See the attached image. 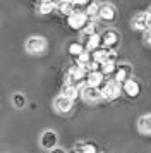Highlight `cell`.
I'll list each match as a JSON object with an SVG mask.
<instances>
[{
	"label": "cell",
	"mask_w": 151,
	"mask_h": 153,
	"mask_svg": "<svg viewBox=\"0 0 151 153\" xmlns=\"http://www.w3.org/2000/svg\"><path fill=\"white\" fill-rule=\"evenodd\" d=\"M45 48H47V42L41 36H33L26 43V50L29 53H41V52H45Z\"/></svg>",
	"instance_id": "obj_1"
},
{
	"label": "cell",
	"mask_w": 151,
	"mask_h": 153,
	"mask_svg": "<svg viewBox=\"0 0 151 153\" xmlns=\"http://www.w3.org/2000/svg\"><path fill=\"white\" fill-rule=\"evenodd\" d=\"M118 95H120V84L117 83L115 79H113V81H108V83H105V86L101 88V97L107 98V100L117 98Z\"/></svg>",
	"instance_id": "obj_2"
},
{
	"label": "cell",
	"mask_w": 151,
	"mask_h": 153,
	"mask_svg": "<svg viewBox=\"0 0 151 153\" xmlns=\"http://www.w3.org/2000/svg\"><path fill=\"white\" fill-rule=\"evenodd\" d=\"M101 40H103V47L105 48H115L118 45V33L113 31V29H107L105 33L101 35Z\"/></svg>",
	"instance_id": "obj_3"
},
{
	"label": "cell",
	"mask_w": 151,
	"mask_h": 153,
	"mask_svg": "<svg viewBox=\"0 0 151 153\" xmlns=\"http://www.w3.org/2000/svg\"><path fill=\"white\" fill-rule=\"evenodd\" d=\"M81 97L84 102H96L98 98H101V90L100 88H95V86H84L81 91Z\"/></svg>",
	"instance_id": "obj_4"
},
{
	"label": "cell",
	"mask_w": 151,
	"mask_h": 153,
	"mask_svg": "<svg viewBox=\"0 0 151 153\" xmlns=\"http://www.w3.org/2000/svg\"><path fill=\"white\" fill-rule=\"evenodd\" d=\"M130 74H132V69H130L129 64H120V65H117V71H115V81L118 84L125 83V81L130 79Z\"/></svg>",
	"instance_id": "obj_5"
},
{
	"label": "cell",
	"mask_w": 151,
	"mask_h": 153,
	"mask_svg": "<svg viewBox=\"0 0 151 153\" xmlns=\"http://www.w3.org/2000/svg\"><path fill=\"white\" fill-rule=\"evenodd\" d=\"M72 103H74V100H70V98L64 97V95H60V97L55 98V108H57V112H60V114H67L70 108H72Z\"/></svg>",
	"instance_id": "obj_6"
},
{
	"label": "cell",
	"mask_w": 151,
	"mask_h": 153,
	"mask_svg": "<svg viewBox=\"0 0 151 153\" xmlns=\"http://www.w3.org/2000/svg\"><path fill=\"white\" fill-rule=\"evenodd\" d=\"M88 16H86V12H82V14H72L70 17H69V26L74 29H82L86 24H88Z\"/></svg>",
	"instance_id": "obj_7"
},
{
	"label": "cell",
	"mask_w": 151,
	"mask_h": 153,
	"mask_svg": "<svg viewBox=\"0 0 151 153\" xmlns=\"http://www.w3.org/2000/svg\"><path fill=\"white\" fill-rule=\"evenodd\" d=\"M41 146L43 148H47V150H55V145H57V134L53 131H45L41 134Z\"/></svg>",
	"instance_id": "obj_8"
},
{
	"label": "cell",
	"mask_w": 151,
	"mask_h": 153,
	"mask_svg": "<svg viewBox=\"0 0 151 153\" xmlns=\"http://www.w3.org/2000/svg\"><path fill=\"white\" fill-rule=\"evenodd\" d=\"M86 84H88V86H95V88H100V90H101L103 86H105V74H103L101 71H98V72H89Z\"/></svg>",
	"instance_id": "obj_9"
},
{
	"label": "cell",
	"mask_w": 151,
	"mask_h": 153,
	"mask_svg": "<svg viewBox=\"0 0 151 153\" xmlns=\"http://www.w3.org/2000/svg\"><path fill=\"white\" fill-rule=\"evenodd\" d=\"M132 26L136 29H141V31H148L150 29V14H139V16H136L134 17V21H132Z\"/></svg>",
	"instance_id": "obj_10"
},
{
	"label": "cell",
	"mask_w": 151,
	"mask_h": 153,
	"mask_svg": "<svg viewBox=\"0 0 151 153\" xmlns=\"http://www.w3.org/2000/svg\"><path fill=\"white\" fill-rule=\"evenodd\" d=\"M100 19L103 21H113L115 19V9L112 7L110 4H101L100 5V14H98Z\"/></svg>",
	"instance_id": "obj_11"
},
{
	"label": "cell",
	"mask_w": 151,
	"mask_h": 153,
	"mask_svg": "<svg viewBox=\"0 0 151 153\" xmlns=\"http://www.w3.org/2000/svg\"><path fill=\"white\" fill-rule=\"evenodd\" d=\"M124 91L129 95L130 98H134L139 95V91H141V88H139V83L137 81H134V79H129V81H125L124 83Z\"/></svg>",
	"instance_id": "obj_12"
},
{
	"label": "cell",
	"mask_w": 151,
	"mask_h": 153,
	"mask_svg": "<svg viewBox=\"0 0 151 153\" xmlns=\"http://www.w3.org/2000/svg\"><path fill=\"white\" fill-rule=\"evenodd\" d=\"M108 55H110V50L108 48H100V50H96V52L91 53L93 62L100 64V65H103L105 62H108Z\"/></svg>",
	"instance_id": "obj_13"
},
{
	"label": "cell",
	"mask_w": 151,
	"mask_h": 153,
	"mask_svg": "<svg viewBox=\"0 0 151 153\" xmlns=\"http://www.w3.org/2000/svg\"><path fill=\"white\" fill-rule=\"evenodd\" d=\"M101 43H103L101 35L96 33V35H93V36L88 38V45H86V47H88V50L93 53V52H96V50H100V45H101Z\"/></svg>",
	"instance_id": "obj_14"
},
{
	"label": "cell",
	"mask_w": 151,
	"mask_h": 153,
	"mask_svg": "<svg viewBox=\"0 0 151 153\" xmlns=\"http://www.w3.org/2000/svg\"><path fill=\"white\" fill-rule=\"evenodd\" d=\"M137 127H139V131H141V132L150 134V132H151V114H150V115H144V117L139 119Z\"/></svg>",
	"instance_id": "obj_15"
},
{
	"label": "cell",
	"mask_w": 151,
	"mask_h": 153,
	"mask_svg": "<svg viewBox=\"0 0 151 153\" xmlns=\"http://www.w3.org/2000/svg\"><path fill=\"white\" fill-rule=\"evenodd\" d=\"M62 95L64 97H67V98H70V100H76L77 98V95H81V91L79 90H76L74 86H70V84H64V90H62Z\"/></svg>",
	"instance_id": "obj_16"
},
{
	"label": "cell",
	"mask_w": 151,
	"mask_h": 153,
	"mask_svg": "<svg viewBox=\"0 0 151 153\" xmlns=\"http://www.w3.org/2000/svg\"><path fill=\"white\" fill-rule=\"evenodd\" d=\"M91 62H93V57H91L89 52H84V53H81V55L77 57V65H81V67H86L88 69Z\"/></svg>",
	"instance_id": "obj_17"
},
{
	"label": "cell",
	"mask_w": 151,
	"mask_h": 153,
	"mask_svg": "<svg viewBox=\"0 0 151 153\" xmlns=\"http://www.w3.org/2000/svg\"><path fill=\"white\" fill-rule=\"evenodd\" d=\"M55 7H57L55 2H48V0H45V2H41L40 4V12L41 14H48V12H52Z\"/></svg>",
	"instance_id": "obj_18"
},
{
	"label": "cell",
	"mask_w": 151,
	"mask_h": 153,
	"mask_svg": "<svg viewBox=\"0 0 151 153\" xmlns=\"http://www.w3.org/2000/svg\"><path fill=\"white\" fill-rule=\"evenodd\" d=\"M98 14H100V5L95 4V2H91V4H89V7L86 9V16H88L89 19H93V17H96Z\"/></svg>",
	"instance_id": "obj_19"
},
{
	"label": "cell",
	"mask_w": 151,
	"mask_h": 153,
	"mask_svg": "<svg viewBox=\"0 0 151 153\" xmlns=\"http://www.w3.org/2000/svg\"><path fill=\"white\" fill-rule=\"evenodd\" d=\"M69 52H70L72 55L79 57L81 53H84V48H82L81 43H70V45H69Z\"/></svg>",
	"instance_id": "obj_20"
},
{
	"label": "cell",
	"mask_w": 151,
	"mask_h": 153,
	"mask_svg": "<svg viewBox=\"0 0 151 153\" xmlns=\"http://www.w3.org/2000/svg\"><path fill=\"white\" fill-rule=\"evenodd\" d=\"M115 71H117V64L115 62H110L108 60V62H105L101 65V72L103 74H112V72H115Z\"/></svg>",
	"instance_id": "obj_21"
},
{
	"label": "cell",
	"mask_w": 151,
	"mask_h": 153,
	"mask_svg": "<svg viewBox=\"0 0 151 153\" xmlns=\"http://www.w3.org/2000/svg\"><path fill=\"white\" fill-rule=\"evenodd\" d=\"M82 153H96V146L95 145H84L82 148H79Z\"/></svg>",
	"instance_id": "obj_22"
},
{
	"label": "cell",
	"mask_w": 151,
	"mask_h": 153,
	"mask_svg": "<svg viewBox=\"0 0 151 153\" xmlns=\"http://www.w3.org/2000/svg\"><path fill=\"white\" fill-rule=\"evenodd\" d=\"M14 103H16V107H22V105H24V97L16 95V97H14Z\"/></svg>",
	"instance_id": "obj_23"
},
{
	"label": "cell",
	"mask_w": 151,
	"mask_h": 153,
	"mask_svg": "<svg viewBox=\"0 0 151 153\" xmlns=\"http://www.w3.org/2000/svg\"><path fill=\"white\" fill-rule=\"evenodd\" d=\"M86 35H89V36H93V35H96V31H95V24H89V26H86Z\"/></svg>",
	"instance_id": "obj_24"
},
{
	"label": "cell",
	"mask_w": 151,
	"mask_h": 153,
	"mask_svg": "<svg viewBox=\"0 0 151 153\" xmlns=\"http://www.w3.org/2000/svg\"><path fill=\"white\" fill-rule=\"evenodd\" d=\"M144 38H146V42H148V43L151 45V29H150V31H146V35H144Z\"/></svg>",
	"instance_id": "obj_25"
},
{
	"label": "cell",
	"mask_w": 151,
	"mask_h": 153,
	"mask_svg": "<svg viewBox=\"0 0 151 153\" xmlns=\"http://www.w3.org/2000/svg\"><path fill=\"white\" fill-rule=\"evenodd\" d=\"M50 153H65V152H64L62 148H55V150H52V152H50Z\"/></svg>",
	"instance_id": "obj_26"
},
{
	"label": "cell",
	"mask_w": 151,
	"mask_h": 153,
	"mask_svg": "<svg viewBox=\"0 0 151 153\" xmlns=\"http://www.w3.org/2000/svg\"><path fill=\"white\" fill-rule=\"evenodd\" d=\"M72 153H82L81 150H76V152H72Z\"/></svg>",
	"instance_id": "obj_27"
},
{
	"label": "cell",
	"mask_w": 151,
	"mask_h": 153,
	"mask_svg": "<svg viewBox=\"0 0 151 153\" xmlns=\"http://www.w3.org/2000/svg\"><path fill=\"white\" fill-rule=\"evenodd\" d=\"M148 14H150V17H151V9H150V12H148Z\"/></svg>",
	"instance_id": "obj_28"
}]
</instances>
